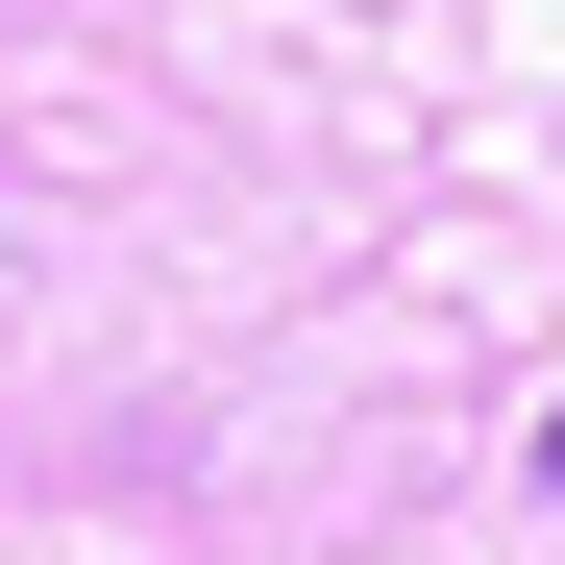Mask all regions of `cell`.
<instances>
[{"label":"cell","instance_id":"cell-1","mask_svg":"<svg viewBox=\"0 0 565 565\" xmlns=\"http://www.w3.org/2000/svg\"><path fill=\"white\" fill-rule=\"evenodd\" d=\"M541 492H565V418H541Z\"/></svg>","mask_w":565,"mask_h":565}]
</instances>
